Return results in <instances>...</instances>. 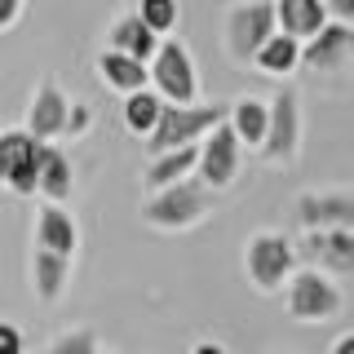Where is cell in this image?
<instances>
[{
  "mask_svg": "<svg viewBox=\"0 0 354 354\" xmlns=\"http://www.w3.org/2000/svg\"><path fill=\"white\" fill-rule=\"evenodd\" d=\"M213 208H217V195L208 191V186H199L195 177H186V182L151 191V199L142 204V221L155 226V230H191L213 213Z\"/></svg>",
  "mask_w": 354,
  "mask_h": 354,
  "instance_id": "6da1fadb",
  "label": "cell"
},
{
  "mask_svg": "<svg viewBox=\"0 0 354 354\" xmlns=\"http://www.w3.org/2000/svg\"><path fill=\"white\" fill-rule=\"evenodd\" d=\"M147 84L160 93V102L169 106H191L199 102V71L195 58L177 36H164L155 44V58L147 62Z\"/></svg>",
  "mask_w": 354,
  "mask_h": 354,
  "instance_id": "7a4b0ae2",
  "label": "cell"
},
{
  "mask_svg": "<svg viewBox=\"0 0 354 354\" xmlns=\"http://www.w3.org/2000/svg\"><path fill=\"white\" fill-rule=\"evenodd\" d=\"M221 120H226V106H204V102H191V106H160V120H155L151 138H147V151L151 155H164V151H177V147H199V142L213 133Z\"/></svg>",
  "mask_w": 354,
  "mask_h": 354,
  "instance_id": "3957f363",
  "label": "cell"
},
{
  "mask_svg": "<svg viewBox=\"0 0 354 354\" xmlns=\"http://www.w3.org/2000/svg\"><path fill=\"white\" fill-rule=\"evenodd\" d=\"M288 292V315L297 319V324H328V319H337L341 310H346V292H341V283L332 279L324 270H292V279L283 283Z\"/></svg>",
  "mask_w": 354,
  "mask_h": 354,
  "instance_id": "277c9868",
  "label": "cell"
},
{
  "mask_svg": "<svg viewBox=\"0 0 354 354\" xmlns=\"http://www.w3.org/2000/svg\"><path fill=\"white\" fill-rule=\"evenodd\" d=\"M297 270V248L279 230H261L243 243V274L257 292H279Z\"/></svg>",
  "mask_w": 354,
  "mask_h": 354,
  "instance_id": "5b68a950",
  "label": "cell"
},
{
  "mask_svg": "<svg viewBox=\"0 0 354 354\" xmlns=\"http://www.w3.org/2000/svg\"><path fill=\"white\" fill-rule=\"evenodd\" d=\"M274 31H279V27H274V5H270V0H239V5L226 14V27H221L226 58L235 66H248L252 53H257Z\"/></svg>",
  "mask_w": 354,
  "mask_h": 354,
  "instance_id": "8992f818",
  "label": "cell"
},
{
  "mask_svg": "<svg viewBox=\"0 0 354 354\" xmlns=\"http://www.w3.org/2000/svg\"><path fill=\"white\" fill-rule=\"evenodd\" d=\"M266 164H292L297 151H301V97L297 88H279V93L266 102V138L261 147Z\"/></svg>",
  "mask_w": 354,
  "mask_h": 354,
  "instance_id": "52a82bcc",
  "label": "cell"
},
{
  "mask_svg": "<svg viewBox=\"0 0 354 354\" xmlns=\"http://www.w3.org/2000/svg\"><path fill=\"white\" fill-rule=\"evenodd\" d=\"M243 169V147L235 142V133L226 129V120L208 133L204 142H199V160H195V182L208 186V191H226V186H235V177Z\"/></svg>",
  "mask_w": 354,
  "mask_h": 354,
  "instance_id": "ba28073f",
  "label": "cell"
},
{
  "mask_svg": "<svg viewBox=\"0 0 354 354\" xmlns=\"http://www.w3.org/2000/svg\"><path fill=\"white\" fill-rule=\"evenodd\" d=\"M40 147L44 142H31L22 129H0V186H9V191L22 195V199L36 195Z\"/></svg>",
  "mask_w": 354,
  "mask_h": 354,
  "instance_id": "9c48e42d",
  "label": "cell"
},
{
  "mask_svg": "<svg viewBox=\"0 0 354 354\" xmlns=\"http://www.w3.org/2000/svg\"><path fill=\"white\" fill-rule=\"evenodd\" d=\"M292 217H297L301 230H332V226H350L354 230V195H350V186L306 191V195H297Z\"/></svg>",
  "mask_w": 354,
  "mask_h": 354,
  "instance_id": "30bf717a",
  "label": "cell"
},
{
  "mask_svg": "<svg viewBox=\"0 0 354 354\" xmlns=\"http://www.w3.org/2000/svg\"><path fill=\"white\" fill-rule=\"evenodd\" d=\"M354 58V27L346 22H324L310 40H301V66L319 75H337L346 71Z\"/></svg>",
  "mask_w": 354,
  "mask_h": 354,
  "instance_id": "8fae6325",
  "label": "cell"
},
{
  "mask_svg": "<svg viewBox=\"0 0 354 354\" xmlns=\"http://www.w3.org/2000/svg\"><path fill=\"white\" fill-rule=\"evenodd\" d=\"M66 93L58 88V80H44L36 93H31L27 102V120H22V133H27L31 142H44V147H53V142L62 138V124H66Z\"/></svg>",
  "mask_w": 354,
  "mask_h": 354,
  "instance_id": "7c38bea8",
  "label": "cell"
},
{
  "mask_svg": "<svg viewBox=\"0 0 354 354\" xmlns=\"http://www.w3.org/2000/svg\"><path fill=\"white\" fill-rule=\"evenodd\" d=\"M301 252L315 261V270H324V274H354V230L350 226L306 230Z\"/></svg>",
  "mask_w": 354,
  "mask_h": 354,
  "instance_id": "4fadbf2b",
  "label": "cell"
},
{
  "mask_svg": "<svg viewBox=\"0 0 354 354\" xmlns=\"http://www.w3.org/2000/svg\"><path fill=\"white\" fill-rule=\"evenodd\" d=\"M36 248L40 252H53V257H75V248H80V226H75V217L66 213L62 204H40L36 208Z\"/></svg>",
  "mask_w": 354,
  "mask_h": 354,
  "instance_id": "5bb4252c",
  "label": "cell"
},
{
  "mask_svg": "<svg viewBox=\"0 0 354 354\" xmlns=\"http://www.w3.org/2000/svg\"><path fill=\"white\" fill-rule=\"evenodd\" d=\"M75 191V169L71 155L58 147H40V164H36V195L44 204H66Z\"/></svg>",
  "mask_w": 354,
  "mask_h": 354,
  "instance_id": "9a60e30c",
  "label": "cell"
},
{
  "mask_svg": "<svg viewBox=\"0 0 354 354\" xmlns=\"http://www.w3.org/2000/svg\"><path fill=\"white\" fill-rule=\"evenodd\" d=\"M270 5H274V27L292 40H310L328 22L324 0H270Z\"/></svg>",
  "mask_w": 354,
  "mask_h": 354,
  "instance_id": "2e32d148",
  "label": "cell"
},
{
  "mask_svg": "<svg viewBox=\"0 0 354 354\" xmlns=\"http://www.w3.org/2000/svg\"><path fill=\"white\" fill-rule=\"evenodd\" d=\"M97 75H102L106 88H115V93H138V88H151L147 84V62L129 58V53H115V49H102L97 53Z\"/></svg>",
  "mask_w": 354,
  "mask_h": 354,
  "instance_id": "e0dca14e",
  "label": "cell"
},
{
  "mask_svg": "<svg viewBox=\"0 0 354 354\" xmlns=\"http://www.w3.org/2000/svg\"><path fill=\"white\" fill-rule=\"evenodd\" d=\"M155 44H160V36H151L138 14H120L115 22H111V31H106V49L129 53V58H138V62L155 58Z\"/></svg>",
  "mask_w": 354,
  "mask_h": 354,
  "instance_id": "ac0fdd59",
  "label": "cell"
},
{
  "mask_svg": "<svg viewBox=\"0 0 354 354\" xmlns=\"http://www.w3.org/2000/svg\"><path fill=\"white\" fill-rule=\"evenodd\" d=\"M195 160H199V147H177V151H164V155H151L147 173V191H160V186H173V182H186L195 177Z\"/></svg>",
  "mask_w": 354,
  "mask_h": 354,
  "instance_id": "d6986e66",
  "label": "cell"
},
{
  "mask_svg": "<svg viewBox=\"0 0 354 354\" xmlns=\"http://www.w3.org/2000/svg\"><path fill=\"white\" fill-rule=\"evenodd\" d=\"M252 66H257V71H266V75H274V80H288V75L301 66V40L274 31V36L266 40L257 53H252Z\"/></svg>",
  "mask_w": 354,
  "mask_h": 354,
  "instance_id": "ffe728a7",
  "label": "cell"
},
{
  "mask_svg": "<svg viewBox=\"0 0 354 354\" xmlns=\"http://www.w3.org/2000/svg\"><path fill=\"white\" fill-rule=\"evenodd\" d=\"M226 129L235 133L239 147L257 151L261 138H266V102L261 97H239V102L226 106Z\"/></svg>",
  "mask_w": 354,
  "mask_h": 354,
  "instance_id": "44dd1931",
  "label": "cell"
},
{
  "mask_svg": "<svg viewBox=\"0 0 354 354\" xmlns=\"http://www.w3.org/2000/svg\"><path fill=\"white\" fill-rule=\"evenodd\" d=\"M66 279H71V261L66 257H53V252H31V288H36V297L40 301H58L62 297V288Z\"/></svg>",
  "mask_w": 354,
  "mask_h": 354,
  "instance_id": "7402d4cb",
  "label": "cell"
},
{
  "mask_svg": "<svg viewBox=\"0 0 354 354\" xmlns=\"http://www.w3.org/2000/svg\"><path fill=\"white\" fill-rule=\"evenodd\" d=\"M160 93L155 88H138V93H129L124 97V129L133 133V138H142L147 142L151 138V129H155V120H160Z\"/></svg>",
  "mask_w": 354,
  "mask_h": 354,
  "instance_id": "603a6c76",
  "label": "cell"
},
{
  "mask_svg": "<svg viewBox=\"0 0 354 354\" xmlns=\"http://www.w3.org/2000/svg\"><path fill=\"white\" fill-rule=\"evenodd\" d=\"M133 14L142 18V27L151 31V36H173L177 31V22H182V5L177 0H138V9Z\"/></svg>",
  "mask_w": 354,
  "mask_h": 354,
  "instance_id": "cb8c5ba5",
  "label": "cell"
},
{
  "mask_svg": "<svg viewBox=\"0 0 354 354\" xmlns=\"http://www.w3.org/2000/svg\"><path fill=\"white\" fill-rule=\"evenodd\" d=\"M49 354H97L93 328H71V332H62V337H53Z\"/></svg>",
  "mask_w": 354,
  "mask_h": 354,
  "instance_id": "d4e9b609",
  "label": "cell"
},
{
  "mask_svg": "<svg viewBox=\"0 0 354 354\" xmlns=\"http://www.w3.org/2000/svg\"><path fill=\"white\" fill-rule=\"evenodd\" d=\"M88 129H93V106H88V102H71V106H66V124H62V138H84V133Z\"/></svg>",
  "mask_w": 354,
  "mask_h": 354,
  "instance_id": "484cf974",
  "label": "cell"
},
{
  "mask_svg": "<svg viewBox=\"0 0 354 354\" xmlns=\"http://www.w3.org/2000/svg\"><path fill=\"white\" fill-rule=\"evenodd\" d=\"M22 328L9 324V319H0V354H22Z\"/></svg>",
  "mask_w": 354,
  "mask_h": 354,
  "instance_id": "4316f807",
  "label": "cell"
},
{
  "mask_svg": "<svg viewBox=\"0 0 354 354\" xmlns=\"http://www.w3.org/2000/svg\"><path fill=\"white\" fill-rule=\"evenodd\" d=\"M324 14H328V22H354V0H324Z\"/></svg>",
  "mask_w": 354,
  "mask_h": 354,
  "instance_id": "83f0119b",
  "label": "cell"
},
{
  "mask_svg": "<svg viewBox=\"0 0 354 354\" xmlns=\"http://www.w3.org/2000/svg\"><path fill=\"white\" fill-rule=\"evenodd\" d=\"M22 14V0H0V31H9Z\"/></svg>",
  "mask_w": 354,
  "mask_h": 354,
  "instance_id": "f1b7e54d",
  "label": "cell"
},
{
  "mask_svg": "<svg viewBox=\"0 0 354 354\" xmlns=\"http://www.w3.org/2000/svg\"><path fill=\"white\" fill-rule=\"evenodd\" d=\"M332 354H354V332H341V337L332 341Z\"/></svg>",
  "mask_w": 354,
  "mask_h": 354,
  "instance_id": "f546056e",
  "label": "cell"
},
{
  "mask_svg": "<svg viewBox=\"0 0 354 354\" xmlns=\"http://www.w3.org/2000/svg\"><path fill=\"white\" fill-rule=\"evenodd\" d=\"M191 354H230V350L221 346V341H199V346H195Z\"/></svg>",
  "mask_w": 354,
  "mask_h": 354,
  "instance_id": "4dcf8cb0",
  "label": "cell"
},
{
  "mask_svg": "<svg viewBox=\"0 0 354 354\" xmlns=\"http://www.w3.org/2000/svg\"><path fill=\"white\" fill-rule=\"evenodd\" d=\"M270 354H292V350H270Z\"/></svg>",
  "mask_w": 354,
  "mask_h": 354,
  "instance_id": "1f68e13d",
  "label": "cell"
},
{
  "mask_svg": "<svg viewBox=\"0 0 354 354\" xmlns=\"http://www.w3.org/2000/svg\"><path fill=\"white\" fill-rule=\"evenodd\" d=\"M97 354H111V350H97Z\"/></svg>",
  "mask_w": 354,
  "mask_h": 354,
  "instance_id": "d6a6232c",
  "label": "cell"
}]
</instances>
